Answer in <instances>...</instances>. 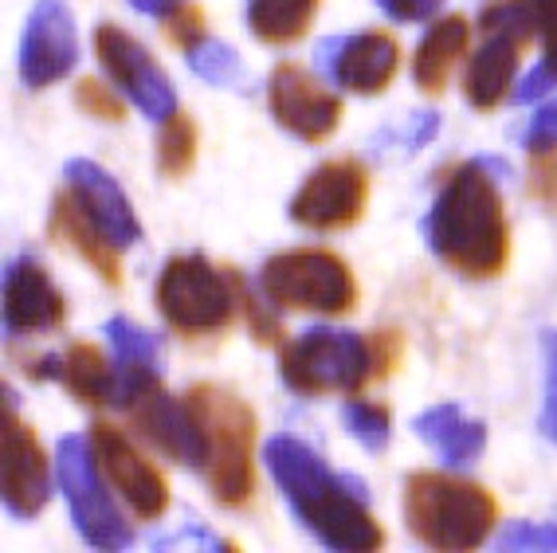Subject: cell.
<instances>
[{
	"label": "cell",
	"mask_w": 557,
	"mask_h": 553,
	"mask_svg": "<svg viewBox=\"0 0 557 553\" xmlns=\"http://www.w3.org/2000/svg\"><path fill=\"white\" fill-rule=\"evenodd\" d=\"M542 354H546V401H542V432L557 444V330L542 334Z\"/></svg>",
	"instance_id": "4dcf8cb0"
},
{
	"label": "cell",
	"mask_w": 557,
	"mask_h": 553,
	"mask_svg": "<svg viewBox=\"0 0 557 553\" xmlns=\"http://www.w3.org/2000/svg\"><path fill=\"white\" fill-rule=\"evenodd\" d=\"M185 56H189V67L197 71L200 79H209L212 87H232V83H239V60L236 51L224 48L220 40H209V36H200L193 48H185Z\"/></svg>",
	"instance_id": "4316f807"
},
{
	"label": "cell",
	"mask_w": 557,
	"mask_h": 553,
	"mask_svg": "<svg viewBox=\"0 0 557 553\" xmlns=\"http://www.w3.org/2000/svg\"><path fill=\"white\" fill-rule=\"evenodd\" d=\"M369 346H373V366H377V377H388L400 366L405 342H400L397 330H377V334H369Z\"/></svg>",
	"instance_id": "d590c367"
},
{
	"label": "cell",
	"mask_w": 557,
	"mask_h": 553,
	"mask_svg": "<svg viewBox=\"0 0 557 553\" xmlns=\"http://www.w3.org/2000/svg\"><path fill=\"white\" fill-rule=\"evenodd\" d=\"M268 107L287 134L302 142H326L342 122L338 95L310 79L295 63H278L268 79Z\"/></svg>",
	"instance_id": "9a60e30c"
},
{
	"label": "cell",
	"mask_w": 557,
	"mask_h": 553,
	"mask_svg": "<svg viewBox=\"0 0 557 553\" xmlns=\"http://www.w3.org/2000/svg\"><path fill=\"white\" fill-rule=\"evenodd\" d=\"M51 232H55V236H60L71 251H79V256L95 267V275L107 279L110 287H119V279H122L119 247L110 244L99 228L90 224L87 212L75 205V197H71V193H60V197H55V205H51Z\"/></svg>",
	"instance_id": "7402d4cb"
},
{
	"label": "cell",
	"mask_w": 557,
	"mask_h": 553,
	"mask_svg": "<svg viewBox=\"0 0 557 553\" xmlns=\"http://www.w3.org/2000/svg\"><path fill=\"white\" fill-rule=\"evenodd\" d=\"M129 416H134V425L141 428V435H146L161 455H170L173 464H185V467L205 464L200 425L185 396H170L161 385H153L138 405L129 408Z\"/></svg>",
	"instance_id": "d6986e66"
},
{
	"label": "cell",
	"mask_w": 557,
	"mask_h": 553,
	"mask_svg": "<svg viewBox=\"0 0 557 553\" xmlns=\"http://www.w3.org/2000/svg\"><path fill=\"white\" fill-rule=\"evenodd\" d=\"M405 523L417 542L440 553H468L487 542L498 503L487 487L444 471H412L405 479Z\"/></svg>",
	"instance_id": "277c9868"
},
{
	"label": "cell",
	"mask_w": 557,
	"mask_h": 553,
	"mask_svg": "<svg viewBox=\"0 0 557 553\" xmlns=\"http://www.w3.org/2000/svg\"><path fill=\"white\" fill-rule=\"evenodd\" d=\"M63 173H67V193L75 197V205L87 212V220L99 228L110 244L119 247V251L129 244H138L141 239L138 212H134L129 197L122 193V185L110 177L107 169L87 158H75V161H67Z\"/></svg>",
	"instance_id": "e0dca14e"
},
{
	"label": "cell",
	"mask_w": 557,
	"mask_h": 553,
	"mask_svg": "<svg viewBox=\"0 0 557 553\" xmlns=\"http://www.w3.org/2000/svg\"><path fill=\"white\" fill-rule=\"evenodd\" d=\"M369 173L358 158L326 161L302 181V188L290 197V220L310 232H342L366 217Z\"/></svg>",
	"instance_id": "30bf717a"
},
{
	"label": "cell",
	"mask_w": 557,
	"mask_h": 553,
	"mask_svg": "<svg viewBox=\"0 0 557 553\" xmlns=\"http://www.w3.org/2000/svg\"><path fill=\"white\" fill-rule=\"evenodd\" d=\"M107 337H110V346H114V361H122V366L158 369V342H153L146 330L134 327V322H126V318H110Z\"/></svg>",
	"instance_id": "83f0119b"
},
{
	"label": "cell",
	"mask_w": 557,
	"mask_h": 553,
	"mask_svg": "<svg viewBox=\"0 0 557 553\" xmlns=\"http://www.w3.org/2000/svg\"><path fill=\"white\" fill-rule=\"evenodd\" d=\"M197 122L185 114V110H173L170 119L161 122V134H158V169L161 177H185L193 169V161H197Z\"/></svg>",
	"instance_id": "d4e9b609"
},
{
	"label": "cell",
	"mask_w": 557,
	"mask_h": 553,
	"mask_svg": "<svg viewBox=\"0 0 557 553\" xmlns=\"http://www.w3.org/2000/svg\"><path fill=\"white\" fill-rule=\"evenodd\" d=\"M205 440V483L220 506H248L256 494V413L224 385H193L185 393Z\"/></svg>",
	"instance_id": "3957f363"
},
{
	"label": "cell",
	"mask_w": 557,
	"mask_h": 553,
	"mask_svg": "<svg viewBox=\"0 0 557 553\" xmlns=\"http://www.w3.org/2000/svg\"><path fill=\"white\" fill-rule=\"evenodd\" d=\"M322 0H248V28L271 48L302 40Z\"/></svg>",
	"instance_id": "cb8c5ba5"
},
{
	"label": "cell",
	"mask_w": 557,
	"mask_h": 553,
	"mask_svg": "<svg viewBox=\"0 0 557 553\" xmlns=\"http://www.w3.org/2000/svg\"><path fill=\"white\" fill-rule=\"evenodd\" d=\"M322 75L342 83L354 95H381L400 67L397 40L388 32H361V36H334L314 51Z\"/></svg>",
	"instance_id": "2e32d148"
},
{
	"label": "cell",
	"mask_w": 557,
	"mask_h": 553,
	"mask_svg": "<svg viewBox=\"0 0 557 553\" xmlns=\"http://www.w3.org/2000/svg\"><path fill=\"white\" fill-rule=\"evenodd\" d=\"M417 435L448 467H471L487 444V428L479 420H468L456 405H432L429 413L417 416Z\"/></svg>",
	"instance_id": "44dd1931"
},
{
	"label": "cell",
	"mask_w": 557,
	"mask_h": 553,
	"mask_svg": "<svg viewBox=\"0 0 557 553\" xmlns=\"http://www.w3.org/2000/svg\"><path fill=\"white\" fill-rule=\"evenodd\" d=\"M95 51H99L102 71L119 83L122 95L146 119L165 122L177 110V90H173L170 75L158 67V60L129 32H122L119 24H99L95 28Z\"/></svg>",
	"instance_id": "8fae6325"
},
{
	"label": "cell",
	"mask_w": 557,
	"mask_h": 553,
	"mask_svg": "<svg viewBox=\"0 0 557 553\" xmlns=\"http://www.w3.org/2000/svg\"><path fill=\"white\" fill-rule=\"evenodd\" d=\"M63 318H67V303L44 263H36L32 256L12 259L4 267V330L16 337L40 334V330L63 327Z\"/></svg>",
	"instance_id": "ac0fdd59"
},
{
	"label": "cell",
	"mask_w": 557,
	"mask_h": 553,
	"mask_svg": "<svg viewBox=\"0 0 557 553\" xmlns=\"http://www.w3.org/2000/svg\"><path fill=\"white\" fill-rule=\"evenodd\" d=\"M75 102L87 110L90 119H102V122H122V102L102 87L99 79H83L75 87Z\"/></svg>",
	"instance_id": "d6a6232c"
},
{
	"label": "cell",
	"mask_w": 557,
	"mask_h": 553,
	"mask_svg": "<svg viewBox=\"0 0 557 553\" xmlns=\"http://www.w3.org/2000/svg\"><path fill=\"white\" fill-rule=\"evenodd\" d=\"M138 12H146V16H170L173 9H181L185 0H129Z\"/></svg>",
	"instance_id": "74e56055"
},
{
	"label": "cell",
	"mask_w": 557,
	"mask_h": 553,
	"mask_svg": "<svg viewBox=\"0 0 557 553\" xmlns=\"http://www.w3.org/2000/svg\"><path fill=\"white\" fill-rule=\"evenodd\" d=\"M79 63V32L63 0H40L32 9L21 36V79L24 87L40 90L67 79Z\"/></svg>",
	"instance_id": "5bb4252c"
},
{
	"label": "cell",
	"mask_w": 557,
	"mask_h": 553,
	"mask_svg": "<svg viewBox=\"0 0 557 553\" xmlns=\"http://www.w3.org/2000/svg\"><path fill=\"white\" fill-rule=\"evenodd\" d=\"M153 298H158L165 327L181 337L220 334L224 327H232V318H236L239 303H244L236 295V279L224 275L200 251L173 256L170 263L161 267Z\"/></svg>",
	"instance_id": "5b68a950"
},
{
	"label": "cell",
	"mask_w": 557,
	"mask_h": 553,
	"mask_svg": "<svg viewBox=\"0 0 557 553\" xmlns=\"http://www.w3.org/2000/svg\"><path fill=\"white\" fill-rule=\"evenodd\" d=\"M28 373L36 381H44V377L48 381H63L67 393L87 408L110 405V396H114V366H107L102 349L90 346V342H75L67 354H51L32 361Z\"/></svg>",
	"instance_id": "ffe728a7"
},
{
	"label": "cell",
	"mask_w": 557,
	"mask_h": 553,
	"mask_svg": "<svg viewBox=\"0 0 557 553\" xmlns=\"http://www.w3.org/2000/svg\"><path fill=\"white\" fill-rule=\"evenodd\" d=\"M522 146L530 153H542V149H557V99L546 102V107L537 110L534 119H530L527 134H522Z\"/></svg>",
	"instance_id": "e575fe53"
},
{
	"label": "cell",
	"mask_w": 557,
	"mask_h": 553,
	"mask_svg": "<svg viewBox=\"0 0 557 553\" xmlns=\"http://www.w3.org/2000/svg\"><path fill=\"white\" fill-rule=\"evenodd\" d=\"M498 550L503 553H522V550H546L557 553V526H534V523H510L498 533Z\"/></svg>",
	"instance_id": "f1b7e54d"
},
{
	"label": "cell",
	"mask_w": 557,
	"mask_h": 553,
	"mask_svg": "<svg viewBox=\"0 0 557 553\" xmlns=\"http://www.w3.org/2000/svg\"><path fill=\"white\" fill-rule=\"evenodd\" d=\"M4 464H0V491H4V511L12 518H36L51 499V471L48 455H44L40 435L24 425V416L16 413V401L4 389Z\"/></svg>",
	"instance_id": "7c38bea8"
},
{
	"label": "cell",
	"mask_w": 557,
	"mask_h": 553,
	"mask_svg": "<svg viewBox=\"0 0 557 553\" xmlns=\"http://www.w3.org/2000/svg\"><path fill=\"white\" fill-rule=\"evenodd\" d=\"M495 173L503 165L487 158L451 169L424 217L429 247L463 279H495L510 263V224Z\"/></svg>",
	"instance_id": "6da1fadb"
},
{
	"label": "cell",
	"mask_w": 557,
	"mask_h": 553,
	"mask_svg": "<svg viewBox=\"0 0 557 553\" xmlns=\"http://www.w3.org/2000/svg\"><path fill=\"white\" fill-rule=\"evenodd\" d=\"M530 193L557 212V153L554 149L530 153Z\"/></svg>",
	"instance_id": "1f68e13d"
},
{
	"label": "cell",
	"mask_w": 557,
	"mask_h": 553,
	"mask_svg": "<svg viewBox=\"0 0 557 553\" xmlns=\"http://www.w3.org/2000/svg\"><path fill=\"white\" fill-rule=\"evenodd\" d=\"M90 447H95V459H99L102 479L110 483V491L119 494L129 511L153 523L165 514L170 506V483L165 475L129 444V435L114 425H95L90 428Z\"/></svg>",
	"instance_id": "4fadbf2b"
},
{
	"label": "cell",
	"mask_w": 557,
	"mask_h": 553,
	"mask_svg": "<svg viewBox=\"0 0 557 553\" xmlns=\"http://www.w3.org/2000/svg\"><path fill=\"white\" fill-rule=\"evenodd\" d=\"M342 420H346L349 435L358 440L369 452H381V447L393 440V413L385 405H373V401H346L342 405Z\"/></svg>",
	"instance_id": "484cf974"
},
{
	"label": "cell",
	"mask_w": 557,
	"mask_h": 553,
	"mask_svg": "<svg viewBox=\"0 0 557 553\" xmlns=\"http://www.w3.org/2000/svg\"><path fill=\"white\" fill-rule=\"evenodd\" d=\"M381 12H388L393 21L400 24H417V21H429L432 12L444 4V0H373Z\"/></svg>",
	"instance_id": "8d00e7d4"
},
{
	"label": "cell",
	"mask_w": 557,
	"mask_h": 553,
	"mask_svg": "<svg viewBox=\"0 0 557 553\" xmlns=\"http://www.w3.org/2000/svg\"><path fill=\"white\" fill-rule=\"evenodd\" d=\"M263 464L290 511L322 545L342 553H373L385 545V530L366 506V487L354 475L330 471L314 447L278 432L263 444Z\"/></svg>",
	"instance_id": "7a4b0ae2"
},
{
	"label": "cell",
	"mask_w": 557,
	"mask_h": 553,
	"mask_svg": "<svg viewBox=\"0 0 557 553\" xmlns=\"http://www.w3.org/2000/svg\"><path fill=\"white\" fill-rule=\"evenodd\" d=\"M55 475H60V491L67 494L71 518L95 550L114 553L134 542V530L107 494L110 483L99 471L90 435H63L60 447H55Z\"/></svg>",
	"instance_id": "9c48e42d"
},
{
	"label": "cell",
	"mask_w": 557,
	"mask_h": 553,
	"mask_svg": "<svg viewBox=\"0 0 557 553\" xmlns=\"http://www.w3.org/2000/svg\"><path fill=\"white\" fill-rule=\"evenodd\" d=\"M463 51H468V21L463 16H444V21L432 24L417 48V60H412L417 87L429 90V95H440L448 87L451 67L459 63Z\"/></svg>",
	"instance_id": "603a6c76"
},
{
	"label": "cell",
	"mask_w": 557,
	"mask_h": 553,
	"mask_svg": "<svg viewBox=\"0 0 557 553\" xmlns=\"http://www.w3.org/2000/svg\"><path fill=\"white\" fill-rule=\"evenodd\" d=\"M263 298L278 310H314V315L338 318L358 303V279L346 259L326 247H295L278 251L259 271Z\"/></svg>",
	"instance_id": "52a82bcc"
},
{
	"label": "cell",
	"mask_w": 557,
	"mask_h": 553,
	"mask_svg": "<svg viewBox=\"0 0 557 553\" xmlns=\"http://www.w3.org/2000/svg\"><path fill=\"white\" fill-rule=\"evenodd\" d=\"M537 24V40H542V63L537 67L554 75L557 83V0H530Z\"/></svg>",
	"instance_id": "f546056e"
},
{
	"label": "cell",
	"mask_w": 557,
	"mask_h": 553,
	"mask_svg": "<svg viewBox=\"0 0 557 553\" xmlns=\"http://www.w3.org/2000/svg\"><path fill=\"white\" fill-rule=\"evenodd\" d=\"M165 36H170L177 48H193V44L205 36V12L193 9V4H181L165 16Z\"/></svg>",
	"instance_id": "836d02e7"
},
{
	"label": "cell",
	"mask_w": 557,
	"mask_h": 553,
	"mask_svg": "<svg viewBox=\"0 0 557 553\" xmlns=\"http://www.w3.org/2000/svg\"><path fill=\"white\" fill-rule=\"evenodd\" d=\"M479 28L487 32V40L479 44L471 56L468 75H463V95L475 110H495L515 87V71L522 60V48L537 32L530 0H495L483 9Z\"/></svg>",
	"instance_id": "ba28073f"
},
{
	"label": "cell",
	"mask_w": 557,
	"mask_h": 553,
	"mask_svg": "<svg viewBox=\"0 0 557 553\" xmlns=\"http://www.w3.org/2000/svg\"><path fill=\"white\" fill-rule=\"evenodd\" d=\"M278 377L290 393L326 396L349 393L358 396L369 377H377L373 366V346L369 337H358L354 330L310 327L278 354Z\"/></svg>",
	"instance_id": "8992f818"
}]
</instances>
